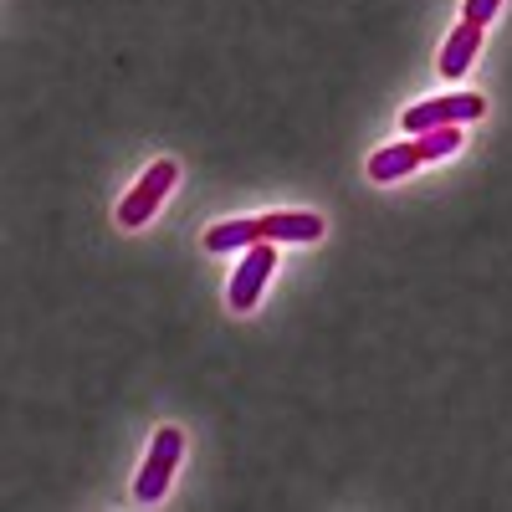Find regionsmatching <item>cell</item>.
Instances as JSON below:
<instances>
[{
    "instance_id": "3957f363",
    "label": "cell",
    "mask_w": 512,
    "mask_h": 512,
    "mask_svg": "<svg viewBox=\"0 0 512 512\" xmlns=\"http://www.w3.org/2000/svg\"><path fill=\"white\" fill-rule=\"evenodd\" d=\"M482 113H487L482 93H451V98L415 103L400 123H405V134L415 139V134H431V128H446V123H472V118H482Z\"/></svg>"
},
{
    "instance_id": "ba28073f",
    "label": "cell",
    "mask_w": 512,
    "mask_h": 512,
    "mask_svg": "<svg viewBox=\"0 0 512 512\" xmlns=\"http://www.w3.org/2000/svg\"><path fill=\"white\" fill-rule=\"evenodd\" d=\"M262 241V216H246V221H221L205 231V251H241V246H256Z\"/></svg>"
},
{
    "instance_id": "52a82bcc",
    "label": "cell",
    "mask_w": 512,
    "mask_h": 512,
    "mask_svg": "<svg viewBox=\"0 0 512 512\" xmlns=\"http://www.w3.org/2000/svg\"><path fill=\"white\" fill-rule=\"evenodd\" d=\"M420 164H425L420 144H415V139H405V144H390V149H379V154L369 159V180H374V185H395V180L415 175Z\"/></svg>"
},
{
    "instance_id": "6da1fadb",
    "label": "cell",
    "mask_w": 512,
    "mask_h": 512,
    "mask_svg": "<svg viewBox=\"0 0 512 512\" xmlns=\"http://www.w3.org/2000/svg\"><path fill=\"white\" fill-rule=\"evenodd\" d=\"M175 180H180V164H175V159H154V164L144 169V180L123 195V205H118V226L139 231L144 221H154V210L164 205L169 190H175Z\"/></svg>"
},
{
    "instance_id": "5b68a950",
    "label": "cell",
    "mask_w": 512,
    "mask_h": 512,
    "mask_svg": "<svg viewBox=\"0 0 512 512\" xmlns=\"http://www.w3.org/2000/svg\"><path fill=\"white\" fill-rule=\"evenodd\" d=\"M482 36H487L482 21H461L441 47V77H466V67H472L477 52H482Z\"/></svg>"
},
{
    "instance_id": "30bf717a",
    "label": "cell",
    "mask_w": 512,
    "mask_h": 512,
    "mask_svg": "<svg viewBox=\"0 0 512 512\" xmlns=\"http://www.w3.org/2000/svg\"><path fill=\"white\" fill-rule=\"evenodd\" d=\"M497 6H502V0H466V21H482L487 26L497 16Z\"/></svg>"
},
{
    "instance_id": "277c9868",
    "label": "cell",
    "mask_w": 512,
    "mask_h": 512,
    "mask_svg": "<svg viewBox=\"0 0 512 512\" xmlns=\"http://www.w3.org/2000/svg\"><path fill=\"white\" fill-rule=\"evenodd\" d=\"M272 267H277V251H272V241H256V246L246 251V262L236 267L231 287H226V303H231V313H251V308H256V297H262V287H267Z\"/></svg>"
},
{
    "instance_id": "8992f818",
    "label": "cell",
    "mask_w": 512,
    "mask_h": 512,
    "mask_svg": "<svg viewBox=\"0 0 512 512\" xmlns=\"http://www.w3.org/2000/svg\"><path fill=\"white\" fill-rule=\"evenodd\" d=\"M262 241H323V216H313V210H272V216H262Z\"/></svg>"
},
{
    "instance_id": "7a4b0ae2",
    "label": "cell",
    "mask_w": 512,
    "mask_h": 512,
    "mask_svg": "<svg viewBox=\"0 0 512 512\" xmlns=\"http://www.w3.org/2000/svg\"><path fill=\"white\" fill-rule=\"evenodd\" d=\"M180 451H185V436L175 431V425L154 431V446H149V456L139 466V482H134L139 502H159L169 492V477H175V466H180Z\"/></svg>"
},
{
    "instance_id": "9c48e42d",
    "label": "cell",
    "mask_w": 512,
    "mask_h": 512,
    "mask_svg": "<svg viewBox=\"0 0 512 512\" xmlns=\"http://www.w3.org/2000/svg\"><path fill=\"white\" fill-rule=\"evenodd\" d=\"M415 144H420L425 164H431V159H446V154H456V149H461V123L431 128V134H415Z\"/></svg>"
}]
</instances>
